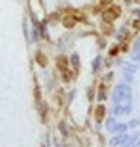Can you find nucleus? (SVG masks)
I'll use <instances>...</instances> for the list:
<instances>
[{
  "label": "nucleus",
  "mask_w": 140,
  "mask_h": 147,
  "mask_svg": "<svg viewBox=\"0 0 140 147\" xmlns=\"http://www.w3.org/2000/svg\"><path fill=\"white\" fill-rule=\"evenodd\" d=\"M131 87L125 83L118 84L115 90H113V104H118V105H126V104H131Z\"/></svg>",
  "instance_id": "1"
},
{
  "label": "nucleus",
  "mask_w": 140,
  "mask_h": 147,
  "mask_svg": "<svg viewBox=\"0 0 140 147\" xmlns=\"http://www.w3.org/2000/svg\"><path fill=\"white\" fill-rule=\"evenodd\" d=\"M130 140H131V137L126 135V134L124 132V134H119L118 137L111 138L110 146H130Z\"/></svg>",
  "instance_id": "2"
},
{
  "label": "nucleus",
  "mask_w": 140,
  "mask_h": 147,
  "mask_svg": "<svg viewBox=\"0 0 140 147\" xmlns=\"http://www.w3.org/2000/svg\"><path fill=\"white\" fill-rule=\"evenodd\" d=\"M119 15H121V9L119 8H110L104 12V20L105 21H111V20H115Z\"/></svg>",
  "instance_id": "3"
},
{
  "label": "nucleus",
  "mask_w": 140,
  "mask_h": 147,
  "mask_svg": "<svg viewBox=\"0 0 140 147\" xmlns=\"http://www.w3.org/2000/svg\"><path fill=\"white\" fill-rule=\"evenodd\" d=\"M116 126H118V123H116V119L115 117H109L107 120H105V128H107L109 132H115Z\"/></svg>",
  "instance_id": "4"
},
{
  "label": "nucleus",
  "mask_w": 140,
  "mask_h": 147,
  "mask_svg": "<svg viewBox=\"0 0 140 147\" xmlns=\"http://www.w3.org/2000/svg\"><path fill=\"white\" fill-rule=\"evenodd\" d=\"M56 65H57V68H59V69L66 71V68H68V59L63 57V56L57 57V60H56Z\"/></svg>",
  "instance_id": "5"
},
{
  "label": "nucleus",
  "mask_w": 140,
  "mask_h": 147,
  "mask_svg": "<svg viewBox=\"0 0 140 147\" xmlns=\"http://www.w3.org/2000/svg\"><path fill=\"white\" fill-rule=\"evenodd\" d=\"M104 114H105V107L104 105H98L97 107V111H95V117L98 120H101L104 117Z\"/></svg>",
  "instance_id": "6"
},
{
  "label": "nucleus",
  "mask_w": 140,
  "mask_h": 147,
  "mask_svg": "<svg viewBox=\"0 0 140 147\" xmlns=\"http://www.w3.org/2000/svg\"><path fill=\"white\" fill-rule=\"evenodd\" d=\"M36 62H38L39 65H41L42 68L47 65V59H45V56L42 54V53H38V54H36Z\"/></svg>",
  "instance_id": "7"
},
{
  "label": "nucleus",
  "mask_w": 140,
  "mask_h": 147,
  "mask_svg": "<svg viewBox=\"0 0 140 147\" xmlns=\"http://www.w3.org/2000/svg\"><path fill=\"white\" fill-rule=\"evenodd\" d=\"M136 71H137L136 65H131V63H125L124 65V72H133V74H134Z\"/></svg>",
  "instance_id": "8"
},
{
  "label": "nucleus",
  "mask_w": 140,
  "mask_h": 147,
  "mask_svg": "<svg viewBox=\"0 0 140 147\" xmlns=\"http://www.w3.org/2000/svg\"><path fill=\"white\" fill-rule=\"evenodd\" d=\"M126 129H128V125H125V123H119V125L116 126L115 132H116V134H124Z\"/></svg>",
  "instance_id": "9"
},
{
  "label": "nucleus",
  "mask_w": 140,
  "mask_h": 147,
  "mask_svg": "<svg viewBox=\"0 0 140 147\" xmlns=\"http://www.w3.org/2000/svg\"><path fill=\"white\" fill-rule=\"evenodd\" d=\"M99 63H101V57H95L93 59V62H92V69L93 71H98V68H99Z\"/></svg>",
  "instance_id": "10"
},
{
  "label": "nucleus",
  "mask_w": 140,
  "mask_h": 147,
  "mask_svg": "<svg viewBox=\"0 0 140 147\" xmlns=\"http://www.w3.org/2000/svg\"><path fill=\"white\" fill-rule=\"evenodd\" d=\"M139 125H140V119H133L131 122H128V128L134 129V128H137Z\"/></svg>",
  "instance_id": "11"
},
{
  "label": "nucleus",
  "mask_w": 140,
  "mask_h": 147,
  "mask_svg": "<svg viewBox=\"0 0 140 147\" xmlns=\"http://www.w3.org/2000/svg\"><path fill=\"white\" fill-rule=\"evenodd\" d=\"M124 77H125V80H126L128 83L134 81V75H133V72H124Z\"/></svg>",
  "instance_id": "12"
},
{
  "label": "nucleus",
  "mask_w": 140,
  "mask_h": 147,
  "mask_svg": "<svg viewBox=\"0 0 140 147\" xmlns=\"http://www.w3.org/2000/svg\"><path fill=\"white\" fill-rule=\"evenodd\" d=\"M71 63L74 65V66H78L80 59H78V56H77V54H72V56H71Z\"/></svg>",
  "instance_id": "13"
},
{
  "label": "nucleus",
  "mask_w": 140,
  "mask_h": 147,
  "mask_svg": "<svg viewBox=\"0 0 140 147\" xmlns=\"http://www.w3.org/2000/svg\"><path fill=\"white\" fill-rule=\"evenodd\" d=\"M63 24L66 26V27H72V26H74V20H72V18H65Z\"/></svg>",
  "instance_id": "14"
},
{
  "label": "nucleus",
  "mask_w": 140,
  "mask_h": 147,
  "mask_svg": "<svg viewBox=\"0 0 140 147\" xmlns=\"http://www.w3.org/2000/svg\"><path fill=\"white\" fill-rule=\"evenodd\" d=\"M105 99V93H104V87L101 86V89H99V95H98V101H103Z\"/></svg>",
  "instance_id": "15"
},
{
  "label": "nucleus",
  "mask_w": 140,
  "mask_h": 147,
  "mask_svg": "<svg viewBox=\"0 0 140 147\" xmlns=\"http://www.w3.org/2000/svg\"><path fill=\"white\" fill-rule=\"evenodd\" d=\"M59 128H60V132H62V135H66V129H65V123L63 122H60V125H59Z\"/></svg>",
  "instance_id": "16"
},
{
  "label": "nucleus",
  "mask_w": 140,
  "mask_h": 147,
  "mask_svg": "<svg viewBox=\"0 0 140 147\" xmlns=\"http://www.w3.org/2000/svg\"><path fill=\"white\" fill-rule=\"evenodd\" d=\"M137 51H140V39H137L134 44V53H137Z\"/></svg>",
  "instance_id": "17"
},
{
  "label": "nucleus",
  "mask_w": 140,
  "mask_h": 147,
  "mask_svg": "<svg viewBox=\"0 0 140 147\" xmlns=\"http://www.w3.org/2000/svg\"><path fill=\"white\" fill-rule=\"evenodd\" d=\"M33 39H35V41H36V39H38V32H36V29H33Z\"/></svg>",
  "instance_id": "18"
},
{
  "label": "nucleus",
  "mask_w": 140,
  "mask_h": 147,
  "mask_svg": "<svg viewBox=\"0 0 140 147\" xmlns=\"http://www.w3.org/2000/svg\"><path fill=\"white\" fill-rule=\"evenodd\" d=\"M134 29H140V20H137V21L134 23Z\"/></svg>",
  "instance_id": "19"
},
{
  "label": "nucleus",
  "mask_w": 140,
  "mask_h": 147,
  "mask_svg": "<svg viewBox=\"0 0 140 147\" xmlns=\"http://www.w3.org/2000/svg\"><path fill=\"white\" fill-rule=\"evenodd\" d=\"M134 14H136V15L140 18V9H136V11H134Z\"/></svg>",
  "instance_id": "20"
},
{
  "label": "nucleus",
  "mask_w": 140,
  "mask_h": 147,
  "mask_svg": "<svg viewBox=\"0 0 140 147\" xmlns=\"http://www.w3.org/2000/svg\"><path fill=\"white\" fill-rule=\"evenodd\" d=\"M136 146H140V141H139V143H136Z\"/></svg>",
  "instance_id": "21"
}]
</instances>
